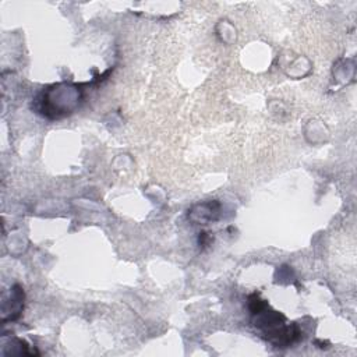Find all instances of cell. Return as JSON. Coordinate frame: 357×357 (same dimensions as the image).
I'll return each mask as SVG.
<instances>
[{"instance_id": "obj_2", "label": "cell", "mask_w": 357, "mask_h": 357, "mask_svg": "<svg viewBox=\"0 0 357 357\" xmlns=\"http://www.w3.org/2000/svg\"><path fill=\"white\" fill-rule=\"evenodd\" d=\"M264 307L257 315L254 325L262 336L276 347H287L300 337V331L296 325H284V317L276 311H266Z\"/></svg>"}, {"instance_id": "obj_3", "label": "cell", "mask_w": 357, "mask_h": 357, "mask_svg": "<svg viewBox=\"0 0 357 357\" xmlns=\"http://www.w3.org/2000/svg\"><path fill=\"white\" fill-rule=\"evenodd\" d=\"M194 208H197L198 211L197 212L191 211L188 213V218H191L197 223H206L209 220H216L218 219L216 216H213L219 211V204L218 202H206V204L195 205Z\"/></svg>"}, {"instance_id": "obj_1", "label": "cell", "mask_w": 357, "mask_h": 357, "mask_svg": "<svg viewBox=\"0 0 357 357\" xmlns=\"http://www.w3.org/2000/svg\"><path fill=\"white\" fill-rule=\"evenodd\" d=\"M82 100V89L75 84H53L43 88L32 107L49 120H59L74 113Z\"/></svg>"}]
</instances>
